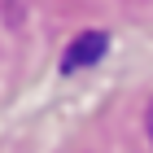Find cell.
<instances>
[{
    "label": "cell",
    "mask_w": 153,
    "mask_h": 153,
    "mask_svg": "<svg viewBox=\"0 0 153 153\" xmlns=\"http://www.w3.org/2000/svg\"><path fill=\"white\" fill-rule=\"evenodd\" d=\"M144 127H149V140H153V101H149V114H144Z\"/></svg>",
    "instance_id": "2"
},
{
    "label": "cell",
    "mask_w": 153,
    "mask_h": 153,
    "mask_svg": "<svg viewBox=\"0 0 153 153\" xmlns=\"http://www.w3.org/2000/svg\"><path fill=\"white\" fill-rule=\"evenodd\" d=\"M105 48H109V35H105V31H83V35L74 39L70 48H66L61 70H66V74H74V70H83V66H92L96 57H105Z\"/></svg>",
    "instance_id": "1"
}]
</instances>
